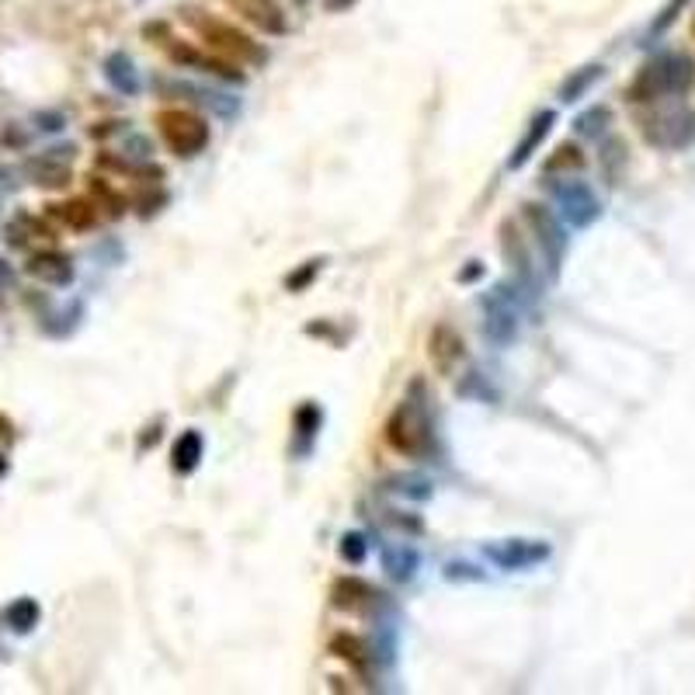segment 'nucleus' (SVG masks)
Masks as SVG:
<instances>
[{"mask_svg": "<svg viewBox=\"0 0 695 695\" xmlns=\"http://www.w3.org/2000/svg\"><path fill=\"white\" fill-rule=\"evenodd\" d=\"M695 87V60L685 53H661L643 63L640 73L629 80L626 101L633 105H657L661 98H682Z\"/></svg>", "mask_w": 695, "mask_h": 695, "instance_id": "nucleus-1", "label": "nucleus"}, {"mask_svg": "<svg viewBox=\"0 0 695 695\" xmlns=\"http://www.w3.org/2000/svg\"><path fill=\"white\" fill-rule=\"evenodd\" d=\"M421 397V383H414V397H404L397 404V411L386 421V445L393 452L407 459H424L431 449H435V428H431V414L424 407Z\"/></svg>", "mask_w": 695, "mask_h": 695, "instance_id": "nucleus-2", "label": "nucleus"}, {"mask_svg": "<svg viewBox=\"0 0 695 695\" xmlns=\"http://www.w3.org/2000/svg\"><path fill=\"white\" fill-rule=\"evenodd\" d=\"M192 25L212 53L223 56V60H230V63H237V67H261V63L268 60L265 49H261L247 32H240L237 25H226V21L209 18V14H195Z\"/></svg>", "mask_w": 695, "mask_h": 695, "instance_id": "nucleus-3", "label": "nucleus"}, {"mask_svg": "<svg viewBox=\"0 0 695 695\" xmlns=\"http://www.w3.org/2000/svg\"><path fill=\"white\" fill-rule=\"evenodd\" d=\"M640 133L657 150H689L695 143V112L689 105H664L640 115Z\"/></svg>", "mask_w": 695, "mask_h": 695, "instance_id": "nucleus-4", "label": "nucleus"}, {"mask_svg": "<svg viewBox=\"0 0 695 695\" xmlns=\"http://www.w3.org/2000/svg\"><path fill=\"white\" fill-rule=\"evenodd\" d=\"M160 139L167 143V150L174 157H199L209 146V122L202 115L188 112V108H167L157 115Z\"/></svg>", "mask_w": 695, "mask_h": 695, "instance_id": "nucleus-5", "label": "nucleus"}, {"mask_svg": "<svg viewBox=\"0 0 695 695\" xmlns=\"http://www.w3.org/2000/svg\"><path fill=\"white\" fill-rule=\"evenodd\" d=\"M522 219H525V226L536 233V244H539V251H543L546 265H550V275H560V265H563V258H567V244H570L560 219H556L543 202H529V206L522 209Z\"/></svg>", "mask_w": 695, "mask_h": 695, "instance_id": "nucleus-6", "label": "nucleus"}, {"mask_svg": "<svg viewBox=\"0 0 695 695\" xmlns=\"http://www.w3.org/2000/svg\"><path fill=\"white\" fill-rule=\"evenodd\" d=\"M553 195H556V206H560V216L574 230H588L591 223L602 219V202H598L595 188L588 181H563V185L553 188Z\"/></svg>", "mask_w": 695, "mask_h": 695, "instance_id": "nucleus-7", "label": "nucleus"}, {"mask_svg": "<svg viewBox=\"0 0 695 695\" xmlns=\"http://www.w3.org/2000/svg\"><path fill=\"white\" fill-rule=\"evenodd\" d=\"M386 595L376 591L372 584H365L362 577H338L331 584V605L348 616H376L383 609Z\"/></svg>", "mask_w": 695, "mask_h": 695, "instance_id": "nucleus-8", "label": "nucleus"}, {"mask_svg": "<svg viewBox=\"0 0 695 695\" xmlns=\"http://www.w3.org/2000/svg\"><path fill=\"white\" fill-rule=\"evenodd\" d=\"M484 334L501 348H508L518 338V306L504 285L484 299Z\"/></svg>", "mask_w": 695, "mask_h": 695, "instance_id": "nucleus-9", "label": "nucleus"}, {"mask_svg": "<svg viewBox=\"0 0 695 695\" xmlns=\"http://www.w3.org/2000/svg\"><path fill=\"white\" fill-rule=\"evenodd\" d=\"M428 358L438 376H456V369L466 362V341L449 320H438L428 334Z\"/></svg>", "mask_w": 695, "mask_h": 695, "instance_id": "nucleus-10", "label": "nucleus"}, {"mask_svg": "<svg viewBox=\"0 0 695 695\" xmlns=\"http://www.w3.org/2000/svg\"><path fill=\"white\" fill-rule=\"evenodd\" d=\"M73 160H77V146H53V150H46L42 157L28 160V178L35 181L39 188H49V192H56V188H67L70 178H73Z\"/></svg>", "mask_w": 695, "mask_h": 695, "instance_id": "nucleus-11", "label": "nucleus"}, {"mask_svg": "<svg viewBox=\"0 0 695 695\" xmlns=\"http://www.w3.org/2000/svg\"><path fill=\"white\" fill-rule=\"evenodd\" d=\"M487 556L504 570H525L550 560V543H539V539H504L497 546H487Z\"/></svg>", "mask_w": 695, "mask_h": 695, "instance_id": "nucleus-12", "label": "nucleus"}, {"mask_svg": "<svg viewBox=\"0 0 695 695\" xmlns=\"http://www.w3.org/2000/svg\"><path fill=\"white\" fill-rule=\"evenodd\" d=\"M501 254L508 261V268L518 275L522 285H536V265H532V254H529V244H525V233L518 230L515 219H504L501 223Z\"/></svg>", "mask_w": 695, "mask_h": 695, "instance_id": "nucleus-13", "label": "nucleus"}, {"mask_svg": "<svg viewBox=\"0 0 695 695\" xmlns=\"http://www.w3.org/2000/svg\"><path fill=\"white\" fill-rule=\"evenodd\" d=\"M167 56H171L178 67L206 70V73H216V77H223V80H233V84H237V80L244 84V70H237V63L223 60V56H206V53H199V49H192V46H181L178 39L167 42Z\"/></svg>", "mask_w": 695, "mask_h": 695, "instance_id": "nucleus-14", "label": "nucleus"}, {"mask_svg": "<svg viewBox=\"0 0 695 695\" xmlns=\"http://www.w3.org/2000/svg\"><path fill=\"white\" fill-rule=\"evenodd\" d=\"M25 272L42 285H70L73 282V261L63 251H35L25 261Z\"/></svg>", "mask_w": 695, "mask_h": 695, "instance_id": "nucleus-15", "label": "nucleus"}, {"mask_svg": "<svg viewBox=\"0 0 695 695\" xmlns=\"http://www.w3.org/2000/svg\"><path fill=\"white\" fill-rule=\"evenodd\" d=\"M331 654L341 657V661H345L358 678H365V682L372 678V664H376V654H372V647L362 640V636H355V633L331 636Z\"/></svg>", "mask_w": 695, "mask_h": 695, "instance_id": "nucleus-16", "label": "nucleus"}, {"mask_svg": "<svg viewBox=\"0 0 695 695\" xmlns=\"http://www.w3.org/2000/svg\"><path fill=\"white\" fill-rule=\"evenodd\" d=\"M556 126V112L553 108H546V112H539L536 119L529 122V129H525V136L518 139V146L511 150L508 157V171H518V167H525L532 160V153L539 150V146L546 143V136H550V129Z\"/></svg>", "mask_w": 695, "mask_h": 695, "instance_id": "nucleus-17", "label": "nucleus"}, {"mask_svg": "<svg viewBox=\"0 0 695 695\" xmlns=\"http://www.w3.org/2000/svg\"><path fill=\"white\" fill-rule=\"evenodd\" d=\"M226 4H230L233 11L244 14L254 28H261V32H268V35H282L285 28H289L285 25L282 7H278L275 0H226Z\"/></svg>", "mask_w": 695, "mask_h": 695, "instance_id": "nucleus-18", "label": "nucleus"}, {"mask_svg": "<svg viewBox=\"0 0 695 695\" xmlns=\"http://www.w3.org/2000/svg\"><path fill=\"white\" fill-rule=\"evenodd\" d=\"M4 240L14 247V251H28L32 240H53V230L46 226V219H35L28 212H18V216L7 223Z\"/></svg>", "mask_w": 695, "mask_h": 695, "instance_id": "nucleus-19", "label": "nucleus"}, {"mask_svg": "<svg viewBox=\"0 0 695 695\" xmlns=\"http://www.w3.org/2000/svg\"><path fill=\"white\" fill-rule=\"evenodd\" d=\"M417 567H421V553L414 550V546L407 543H386L383 546V570L390 581H411V577L417 574Z\"/></svg>", "mask_w": 695, "mask_h": 695, "instance_id": "nucleus-20", "label": "nucleus"}, {"mask_svg": "<svg viewBox=\"0 0 695 695\" xmlns=\"http://www.w3.org/2000/svg\"><path fill=\"white\" fill-rule=\"evenodd\" d=\"M49 216L56 219L60 226H67V230H91L94 223H98V209L91 206L87 199H70V202H56V206H46Z\"/></svg>", "mask_w": 695, "mask_h": 695, "instance_id": "nucleus-21", "label": "nucleus"}, {"mask_svg": "<svg viewBox=\"0 0 695 695\" xmlns=\"http://www.w3.org/2000/svg\"><path fill=\"white\" fill-rule=\"evenodd\" d=\"M202 456H206V442H202V435L195 428H188L185 435L174 442V449H171V470L174 473H195L199 470V463H202Z\"/></svg>", "mask_w": 695, "mask_h": 695, "instance_id": "nucleus-22", "label": "nucleus"}, {"mask_svg": "<svg viewBox=\"0 0 695 695\" xmlns=\"http://www.w3.org/2000/svg\"><path fill=\"white\" fill-rule=\"evenodd\" d=\"M39 619H42V609H39V602H35V598H14V602L0 612V623L11 629V633H18V636L32 633V629L39 626Z\"/></svg>", "mask_w": 695, "mask_h": 695, "instance_id": "nucleus-23", "label": "nucleus"}, {"mask_svg": "<svg viewBox=\"0 0 695 695\" xmlns=\"http://www.w3.org/2000/svg\"><path fill=\"white\" fill-rule=\"evenodd\" d=\"M105 80L115 87L119 94H136L139 91V77H136V63L129 60L126 53H112L105 60Z\"/></svg>", "mask_w": 695, "mask_h": 695, "instance_id": "nucleus-24", "label": "nucleus"}, {"mask_svg": "<svg viewBox=\"0 0 695 695\" xmlns=\"http://www.w3.org/2000/svg\"><path fill=\"white\" fill-rule=\"evenodd\" d=\"M605 73V67H598V63H591V67H581V70H574L570 73L567 80H563L560 84V101H577V98H584V94L591 91V87H595V80L602 77Z\"/></svg>", "mask_w": 695, "mask_h": 695, "instance_id": "nucleus-25", "label": "nucleus"}, {"mask_svg": "<svg viewBox=\"0 0 695 695\" xmlns=\"http://www.w3.org/2000/svg\"><path fill=\"white\" fill-rule=\"evenodd\" d=\"M584 167V153L577 143H560L543 164V174H574Z\"/></svg>", "mask_w": 695, "mask_h": 695, "instance_id": "nucleus-26", "label": "nucleus"}, {"mask_svg": "<svg viewBox=\"0 0 695 695\" xmlns=\"http://www.w3.org/2000/svg\"><path fill=\"white\" fill-rule=\"evenodd\" d=\"M609 126H612V112L605 105L588 108V112H581L574 122L577 136H584V139H602L605 133H609Z\"/></svg>", "mask_w": 695, "mask_h": 695, "instance_id": "nucleus-27", "label": "nucleus"}, {"mask_svg": "<svg viewBox=\"0 0 695 695\" xmlns=\"http://www.w3.org/2000/svg\"><path fill=\"white\" fill-rule=\"evenodd\" d=\"M623 164H626V143L623 139H605L602 146V171L605 178H609V185H619V178H623Z\"/></svg>", "mask_w": 695, "mask_h": 695, "instance_id": "nucleus-28", "label": "nucleus"}, {"mask_svg": "<svg viewBox=\"0 0 695 695\" xmlns=\"http://www.w3.org/2000/svg\"><path fill=\"white\" fill-rule=\"evenodd\" d=\"M91 195L98 199V206L108 209V216H112V219H119L122 212H126V199H122V195L115 192L105 178H91Z\"/></svg>", "mask_w": 695, "mask_h": 695, "instance_id": "nucleus-29", "label": "nucleus"}, {"mask_svg": "<svg viewBox=\"0 0 695 695\" xmlns=\"http://www.w3.org/2000/svg\"><path fill=\"white\" fill-rule=\"evenodd\" d=\"M320 421H324V414H320V407L317 404H303L296 411V431L303 438H313L320 431Z\"/></svg>", "mask_w": 695, "mask_h": 695, "instance_id": "nucleus-30", "label": "nucleus"}, {"mask_svg": "<svg viewBox=\"0 0 695 695\" xmlns=\"http://www.w3.org/2000/svg\"><path fill=\"white\" fill-rule=\"evenodd\" d=\"M365 553H369V546H365V536L362 532H348V536H341V560L345 563H362Z\"/></svg>", "mask_w": 695, "mask_h": 695, "instance_id": "nucleus-31", "label": "nucleus"}, {"mask_svg": "<svg viewBox=\"0 0 695 695\" xmlns=\"http://www.w3.org/2000/svg\"><path fill=\"white\" fill-rule=\"evenodd\" d=\"M393 490L397 494H407V497H417V501H424V497H431V484L424 477H393L390 480Z\"/></svg>", "mask_w": 695, "mask_h": 695, "instance_id": "nucleus-32", "label": "nucleus"}, {"mask_svg": "<svg viewBox=\"0 0 695 695\" xmlns=\"http://www.w3.org/2000/svg\"><path fill=\"white\" fill-rule=\"evenodd\" d=\"M320 265H324V261H306V268H303V272H292L289 278H285V289H289V292H303L306 285H310L313 278H317Z\"/></svg>", "mask_w": 695, "mask_h": 695, "instance_id": "nucleus-33", "label": "nucleus"}, {"mask_svg": "<svg viewBox=\"0 0 695 695\" xmlns=\"http://www.w3.org/2000/svg\"><path fill=\"white\" fill-rule=\"evenodd\" d=\"M685 4H689V0H668V4H664V11L657 14V21H654V28H650V32L654 35H661L664 28H671L678 21V14L685 11Z\"/></svg>", "mask_w": 695, "mask_h": 695, "instance_id": "nucleus-34", "label": "nucleus"}, {"mask_svg": "<svg viewBox=\"0 0 695 695\" xmlns=\"http://www.w3.org/2000/svg\"><path fill=\"white\" fill-rule=\"evenodd\" d=\"M11 438H14V424L7 421L4 414H0V442H11Z\"/></svg>", "mask_w": 695, "mask_h": 695, "instance_id": "nucleus-35", "label": "nucleus"}, {"mask_svg": "<svg viewBox=\"0 0 695 695\" xmlns=\"http://www.w3.org/2000/svg\"><path fill=\"white\" fill-rule=\"evenodd\" d=\"M11 282H14V272H11V268H7V261L0 258V289H7V285H11Z\"/></svg>", "mask_w": 695, "mask_h": 695, "instance_id": "nucleus-36", "label": "nucleus"}, {"mask_svg": "<svg viewBox=\"0 0 695 695\" xmlns=\"http://www.w3.org/2000/svg\"><path fill=\"white\" fill-rule=\"evenodd\" d=\"M7 470H11V466H7V456H4V452H0V480L7 477Z\"/></svg>", "mask_w": 695, "mask_h": 695, "instance_id": "nucleus-37", "label": "nucleus"}, {"mask_svg": "<svg viewBox=\"0 0 695 695\" xmlns=\"http://www.w3.org/2000/svg\"><path fill=\"white\" fill-rule=\"evenodd\" d=\"M692 35H695V14H692Z\"/></svg>", "mask_w": 695, "mask_h": 695, "instance_id": "nucleus-38", "label": "nucleus"}, {"mask_svg": "<svg viewBox=\"0 0 695 695\" xmlns=\"http://www.w3.org/2000/svg\"><path fill=\"white\" fill-rule=\"evenodd\" d=\"M0 292H4V289H0Z\"/></svg>", "mask_w": 695, "mask_h": 695, "instance_id": "nucleus-39", "label": "nucleus"}]
</instances>
